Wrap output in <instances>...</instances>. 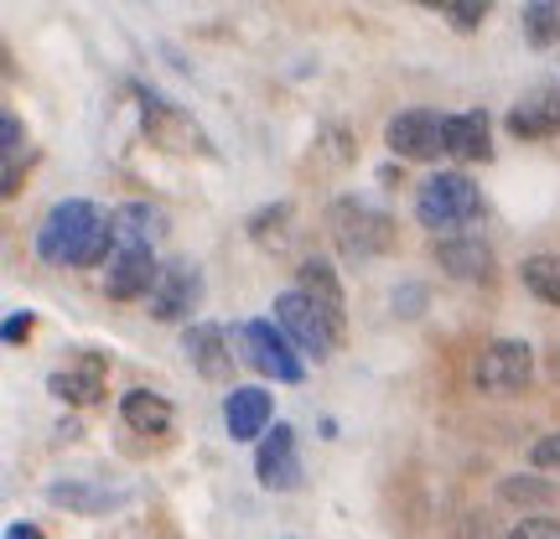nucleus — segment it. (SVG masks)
I'll return each instance as SVG.
<instances>
[{
	"mask_svg": "<svg viewBox=\"0 0 560 539\" xmlns=\"http://www.w3.org/2000/svg\"><path fill=\"white\" fill-rule=\"evenodd\" d=\"M503 539H560V524L556 519H524V524H514Z\"/></svg>",
	"mask_w": 560,
	"mask_h": 539,
	"instance_id": "a878e982",
	"label": "nucleus"
},
{
	"mask_svg": "<svg viewBox=\"0 0 560 539\" xmlns=\"http://www.w3.org/2000/svg\"><path fill=\"white\" fill-rule=\"evenodd\" d=\"M520 276L545 306H560V255H529L520 265Z\"/></svg>",
	"mask_w": 560,
	"mask_h": 539,
	"instance_id": "412c9836",
	"label": "nucleus"
},
{
	"mask_svg": "<svg viewBox=\"0 0 560 539\" xmlns=\"http://www.w3.org/2000/svg\"><path fill=\"white\" fill-rule=\"evenodd\" d=\"M52 395L68 405H100L104 400V359H83L68 374H52Z\"/></svg>",
	"mask_w": 560,
	"mask_h": 539,
	"instance_id": "f3484780",
	"label": "nucleus"
},
{
	"mask_svg": "<svg viewBox=\"0 0 560 539\" xmlns=\"http://www.w3.org/2000/svg\"><path fill=\"white\" fill-rule=\"evenodd\" d=\"M115 244L120 249H130V244H151L166 229V219H161V208H151V202H125V208H115Z\"/></svg>",
	"mask_w": 560,
	"mask_h": 539,
	"instance_id": "6ab92c4d",
	"label": "nucleus"
},
{
	"mask_svg": "<svg viewBox=\"0 0 560 539\" xmlns=\"http://www.w3.org/2000/svg\"><path fill=\"white\" fill-rule=\"evenodd\" d=\"M535 379V348L529 342H488L472 363V384H478L482 395H520L524 384Z\"/></svg>",
	"mask_w": 560,
	"mask_h": 539,
	"instance_id": "39448f33",
	"label": "nucleus"
},
{
	"mask_svg": "<svg viewBox=\"0 0 560 539\" xmlns=\"http://www.w3.org/2000/svg\"><path fill=\"white\" fill-rule=\"evenodd\" d=\"M240 348H244V363H255L260 374L280 384H301V359H296V342L285 338V327L276 317L270 321H244L240 327Z\"/></svg>",
	"mask_w": 560,
	"mask_h": 539,
	"instance_id": "423d86ee",
	"label": "nucleus"
},
{
	"mask_svg": "<svg viewBox=\"0 0 560 539\" xmlns=\"http://www.w3.org/2000/svg\"><path fill=\"white\" fill-rule=\"evenodd\" d=\"M47 499L62 503V508H73V514H109V508H120L130 493H120V488H89V482H52Z\"/></svg>",
	"mask_w": 560,
	"mask_h": 539,
	"instance_id": "a211bd4d",
	"label": "nucleus"
},
{
	"mask_svg": "<svg viewBox=\"0 0 560 539\" xmlns=\"http://www.w3.org/2000/svg\"><path fill=\"white\" fill-rule=\"evenodd\" d=\"M420 5H436V11H441V5H452V0H420Z\"/></svg>",
	"mask_w": 560,
	"mask_h": 539,
	"instance_id": "473e14b6",
	"label": "nucleus"
},
{
	"mask_svg": "<svg viewBox=\"0 0 560 539\" xmlns=\"http://www.w3.org/2000/svg\"><path fill=\"white\" fill-rule=\"evenodd\" d=\"M420 301H425V291H416V285H405V291H395V312H400V306H420Z\"/></svg>",
	"mask_w": 560,
	"mask_h": 539,
	"instance_id": "c756f323",
	"label": "nucleus"
},
{
	"mask_svg": "<svg viewBox=\"0 0 560 539\" xmlns=\"http://www.w3.org/2000/svg\"><path fill=\"white\" fill-rule=\"evenodd\" d=\"M446 151L457 161H488L493 145H488V115L482 109H467V115H446Z\"/></svg>",
	"mask_w": 560,
	"mask_h": 539,
	"instance_id": "2eb2a0df",
	"label": "nucleus"
},
{
	"mask_svg": "<svg viewBox=\"0 0 560 539\" xmlns=\"http://www.w3.org/2000/svg\"><path fill=\"white\" fill-rule=\"evenodd\" d=\"M488 11H493V0H452V5H446V16H452L457 32H478Z\"/></svg>",
	"mask_w": 560,
	"mask_h": 539,
	"instance_id": "393cba45",
	"label": "nucleus"
},
{
	"mask_svg": "<svg viewBox=\"0 0 560 539\" xmlns=\"http://www.w3.org/2000/svg\"><path fill=\"white\" fill-rule=\"evenodd\" d=\"M255 478L270 493H291L301 488V457H296V431L291 425H276L260 436V452H255Z\"/></svg>",
	"mask_w": 560,
	"mask_h": 539,
	"instance_id": "6e6552de",
	"label": "nucleus"
},
{
	"mask_svg": "<svg viewBox=\"0 0 560 539\" xmlns=\"http://www.w3.org/2000/svg\"><path fill=\"white\" fill-rule=\"evenodd\" d=\"M529 461L540 467V472H550V467H560V431H550V436L535 441V452H529Z\"/></svg>",
	"mask_w": 560,
	"mask_h": 539,
	"instance_id": "bb28decb",
	"label": "nucleus"
},
{
	"mask_svg": "<svg viewBox=\"0 0 560 539\" xmlns=\"http://www.w3.org/2000/svg\"><path fill=\"white\" fill-rule=\"evenodd\" d=\"M5 539H42V535L32 529V524H11V535H5Z\"/></svg>",
	"mask_w": 560,
	"mask_h": 539,
	"instance_id": "7c9ffc66",
	"label": "nucleus"
},
{
	"mask_svg": "<svg viewBox=\"0 0 560 539\" xmlns=\"http://www.w3.org/2000/svg\"><path fill=\"white\" fill-rule=\"evenodd\" d=\"M296 285H301V291H306L312 301H322V306H327V312L342 321V285H338V270H332L327 260H317V255H312V260H301Z\"/></svg>",
	"mask_w": 560,
	"mask_h": 539,
	"instance_id": "aec40b11",
	"label": "nucleus"
},
{
	"mask_svg": "<svg viewBox=\"0 0 560 539\" xmlns=\"http://www.w3.org/2000/svg\"><path fill=\"white\" fill-rule=\"evenodd\" d=\"M109 244H115V223L83 198L52 202V213L37 229V255L52 265H104Z\"/></svg>",
	"mask_w": 560,
	"mask_h": 539,
	"instance_id": "f257e3e1",
	"label": "nucleus"
},
{
	"mask_svg": "<svg viewBox=\"0 0 560 539\" xmlns=\"http://www.w3.org/2000/svg\"><path fill=\"white\" fill-rule=\"evenodd\" d=\"M416 219L431 229V234H452L462 223H478L482 219V192L472 187V177H462V172H436V177L425 181L416 192Z\"/></svg>",
	"mask_w": 560,
	"mask_h": 539,
	"instance_id": "f03ea898",
	"label": "nucleus"
},
{
	"mask_svg": "<svg viewBox=\"0 0 560 539\" xmlns=\"http://www.w3.org/2000/svg\"><path fill=\"white\" fill-rule=\"evenodd\" d=\"M120 415L140 436H166L172 431V405L161 400V395H151V389H130L120 400Z\"/></svg>",
	"mask_w": 560,
	"mask_h": 539,
	"instance_id": "dca6fc26",
	"label": "nucleus"
},
{
	"mask_svg": "<svg viewBox=\"0 0 560 539\" xmlns=\"http://www.w3.org/2000/svg\"><path fill=\"white\" fill-rule=\"evenodd\" d=\"M198 296H202V280H198V270L187 260H177V265H161V280L151 285V317L156 321H182V317H192V306H198Z\"/></svg>",
	"mask_w": 560,
	"mask_h": 539,
	"instance_id": "9d476101",
	"label": "nucleus"
},
{
	"mask_svg": "<svg viewBox=\"0 0 560 539\" xmlns=\"http://www.w3.org/2000/svg\"><path fill=\"white\" fill-rule=\"evenodd\" d=\"M276 321L285 327V338L296 342L301 353H312V359H327L332 348H338V338H342V321L322 306V301H312L306 291H285V296H276Z\"/></svg>",
	"mask_w": 560,
	"mask_h": 539,
	"instance_id": "20e7f679",
	"label": "nucleus"
},
{
	"mask_svg": "<svg viewBox=\"0 0 560 539\" xmlns=\"http://www.w3.org/2000/svg\"><path fill=\"white\" fill-rule=\"evenodd\" d=\"M524 37L535 42V47L560 42V0H529L524 5Z\"/></svg>",
	"mask_w": 560,
	"mask_h": 539,
	"instance_id": "5701e85b",
	"label": "nucleus"
},
{
	"mask_svg": "<svg viewBox=\"0 0 560 539\" xmlns=\"http://www.w3.org/2000/svg\"><path fill=\"white\" fill-rule=\"evenodd\" d=\"M327 229H332V239H338L342 260H374L384 255L389 244H395V219L380 213V208H369L359 198H342L332 202V213H327Z\"/></svg>",
	"mask_w": 560,
	"mask_h": 539,
	"instance_id": "7ed1b4c3",
	"label": "nucleus"
},
{
	"mask_svg": "<svg viewBox=\"0 0 560 539\" xmlns=\"http://www.w3.org/2000/svg\"><path fill=\"white\" fill-rule=\"evenodd\" d=\"M436 265L457 280H488L493 276V249L472 234H446V239H436Z\"/></svg>",
	"mask_w": 560,
	"mask_h": 539,
	"instance_id": "4468645a",
	"label": "nucleus"
},
{
	"mask_svg": "<svg viewBox=\"0 0 560 539\" xmlns=\"http://www.w3.org/2000/svg\"><path fill=\"white\" fill-rule=\"evenodd\" d=\"M270 420H276V400L265 389H234L223 400V425L234 441H260L270 431Z\"/></svg>",
	"mask_w": 560,
	"mask_h": 539,
	"instance_id": "f8f14e48",
	"label": "nucleus"
},
{
	"mask_svg": "<svg viewBox=\"0 0 560 539\" xmlns=\"http://www.w3.org/2000/svg\"><path fill=\"white\" fill-rule=\"evenodd\" d=\"M156 280H161V265H156V255H151V244H130L120 255H109L104 291L115 301H136V296H151Z\"/></svg>",
	"mask_w": 560,
	"mask_h": 539,
	"instance_id": "9b49d317",
	"label": "nucleus"
},
{
	"mask_svg": "<svg viewBox=\"0 0 560 539\" xmlns=\"http://www.w3.org/2000/svg\"><path fill=\"white\" fill-rule=\"evenodd\" d=\"M550 374H556V379H560V348H556V353H550Z\"/></svg>",
	"mask_w": 560,
	"mask_h": 539,
	"instance_id": "2f4dec72",
	"label": "nucleus"
},
{
	"mask_svg": "<svg viewBox=\"0 0 560 539\" xmlns=\"http://www.w3.org/2000/svg\"><path fill=\"white\" fill-rule=\"evenodd\" d=\"M21 338H32V312H11L5 317V342H21Z\"/></svg>",
	"mask_w": 560,
	"mask_h": 539,
	"instance_id": "cd10ccee",
	"label": "nucleus"
},
{
	"mask_svg": "<svg viewBox=\"0 0 560 539\" xmlns=\"http://www.w3.org/2000/svg\"><path fill=\"white\" fill-rule=\"evenodd\" d=\"M0 130H5V156H21V120H16V115H5V125H0Z\"/></svg>",
	"mask_w": 560,
	"mask_h": 539,
	"instance_id": "c85d7f7f",
	"label": "nucleus"
},
{
	"mask_svg": "<svg viewBox=\"0 0 560 539\" xmlns=\"http://www.w3.org/2000/svg\"><path fill=\"white\" fill-rule=\"evenodd\" d=\"M182 353H187V363H192L208 384H223L234 374V342H229V332H223L219 321H192V327L182 332Z\"/></svg>",
	"mask_w": 560,
	"mask_h": 539,
	"instance_id": "1a4fd4ad",
	"label": "nucleus"
},
{
	"mask_svg": "<svg viewBox=\"0 0 560 539\" xmlns=\"http://www.w3.org/2000/svg\"><path fill=\"white\" fill-rule=\"evenodd\" d=\"M499 499L514 503V508H545V503H556V488L545 478H524V472H514V478L499 482Z\"/></svg>",
	"mask_w": 560,
	"mask_h": 539,
	"instance_id": "4be33fe9",
	"label": "nucleus"
},
{
	"mask_svg": "<svg viewBox=\"0 0 560 539\" xmlns=\"http://www.w3.org/2000/svg\"><path fill=\"white\" fill-rule=\"evenodd\" d=\"M384 140H389V151L400 161H431L446 151V115H436V109H405V115L389 120Z\"/></svg>",
	"mask_w": 560,
	"mask_h": 539,
	"instance_id": "0eeeda50",
	"label": "nucleus"
},
{
	"mask_svg": "<svg viewBox=\"0 0 560 539\" xmlns=\"http://www.w3.org/2000/svg\"><path fill=\"white\" fill-rule=\"evenodd\" d=\"M285 223H291V202H276V208H265V213L249 219V239L285 249V239H291V229H285Z\"/></svg>",
	"mask_w": 560,
	"mask_h": 539,
	"instance_id": "b1692460",
	"label": "nucleus"
},
{
	"mask_svg": "<svg viewBox=\"0 0 560 539\" xmlns=\"http://www.w3.org/2000/svg\"><path fill=\"white\" fill-rule=\"evenodd\" d=\"M509 130L520 140H545L560 130V89L556 83H540L535 94H524L514 104V115H509Z\"/></svg>",
	"mask_w": 560,
	"mask_h": 539,
	"instance_id": "ddd939ff",
	"label": "nucleus"
}]
</instances>
